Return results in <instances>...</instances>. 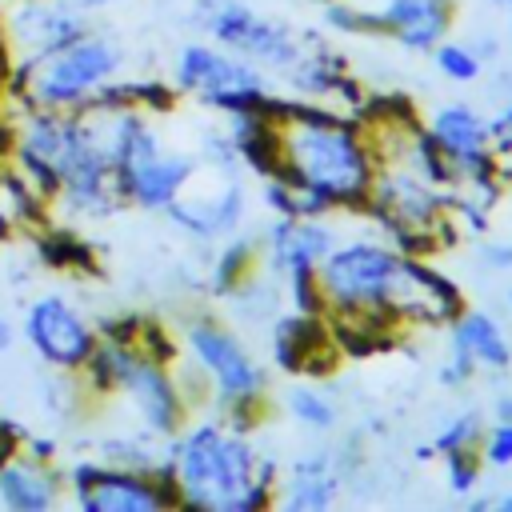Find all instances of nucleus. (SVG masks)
Here are the masks:
<instances>
[{
    "label": "nucleus",
    "mask_w": 512,
    "mask_h": 512,
    "mask_svg": "<svg viewBox=\"0 0 512 512\" xmlns=\"http://www.w3.org/2000/svg\"><path fill=\"white\" fill-rule=\"evenodd\" d=\"M484 264L488 268H512V244H488L484 248Z\"/></svg>",
    "instance_id": "obj_24"
},
{
    "label": "nucleus",
    "mask_w": 512,
    "mask_h": 512,
    "mask_svg": "<svg viewBox=\"0 0 512 512\" xmlns=\"http://www.w3.org/2000/svg\"><path fill=\"white\" fill-rule=\"evenodd\" d=\"M64 496V476L32 452H12L0 464V504L16 512H48Z\"/></svg>",
    "instance_id": "obj_15"
},
{
    "label": "nucleus",
    "mask_w": 512,
    "mask_h": 512,
    "mask_svg": "<svg viewBox=\"0 0 512 512\" xmlns=\"http://www.w3.org/2000/svg\"><path fill=\"white\" fill-rule=\"evenodd\" d=\"M496 508H500V512H512V492H504V496L496 500Z\"/></svg>",
    "instance_id": "obj_29"
},
{
    "label": "nucleus",
    "mask_w": 512,
    "mask_h": 512,
    "mask_svg": "<svg viewBox=\"0 0 512 512\" xmlns=\"http://www.w3.org/2000/svg\"><path fill=\"white\" fill-rule=\"evenodd\" d=\"M124 68V48L108 36V32H84L72 44L20 64L16 68V92H24V100L32 108L44 112H76L88 100L104 96V88L116 80V72Z\"/></svg>",
    "instance_id": "obj_3"
},
{
    "label": "nucleus",
    "mask_w": 512,
    "mask_h": 512,
    "mask_svg": "<svg viewBox=\"0 0 512 512\" xmlns=\"http://www.w3.org/2000/svg\"><path fill=\"white\" fill-rule=\"evenodd\" d=\"M264 244H268V264L276 276L288 280L296 308L324 316V304H320L312 276H316L320 260L340 244L336 228L324 216H276L264 232Z\"/></svg>",
    "instance_id": "obj_7"
},
{
    "label": "nucleus",
    "mask_w": 512,
    "mask_h": 512,
    "mask_svg": "<svg viewBox=\"0 0 512 512\" xmlns=\"http://www.w3.org/2000/svg\"><path fill=\"white\" fill-rule=\"evenodd\" d=\"M484 436V420L480 412H456L440 424V432L432 436V452L448 456V452H464V448H480Z\"/></svg>",
    "instance_id": "obj_20"
},
{
    "label": "nucleus",
    "mask_w": 512,
    "mask_h": 512,
    "mask_svg": "<svg viewBox=\"0 0 512 512\" xmlns=\"http://www.w3.org/2000/svg\"><path fill=\"white\" fill-rule=\"evenodd\" d=\"M480 448H464V452H448L444 456V468H448V488L456 496H472L476 484H480Z\"/></svg>",
    "instance_id": "obj_21"
},
{
    "label": "nucleus",
    "mask_w": 512,
    "mask_h": 512,
    "mask_svg": "<svg viewBox=\"0 0 512 512\" xmlns=\"http://www.w3.org/2000/svg\"><path fill=\"white\" fill-rule=\"evenodd\" d=\"M352 8L360 12V32H384L412 52H432L452 28V0H376Z\"/></svg>",
    "instance_id": "obj_12"
},
{
    "label": "nucleus",
    "mask_w": 512,
    "mask_h": 512,
    "mask_svg": "<svg viewBox=\"0 0 512 512\" xmlns=\"http://www.w3.org/2000/svg\"><path fill=\"white\" fill-rule=\"evenodd\" d=\"M340 488H344V464H340L336 448H316V452H308L304 460H296L288 468V476L276 488V500L284 508L320 512V508L336 504Z\"/></svg>",
    "instance_id": "obj_14"
},
{
    "label": "nucleus",
    "mask_w": 512,
    "mask_h": 512,
    "mask_svg": "<svg viewBox=\"0 0 512 512\" xmlns=\"http://www.w3.org/2000/svg\"><path fill=\"white\" fill-rule=\"evenodd\" d=\"M184 344H188L192 364L204 372V380L212 388V400L224 408V424L248 428L252 412L264 400L268 376L256 364V356L244 348V340H236V332L224 328L220 320L196 316L184 328Z\"/></svg>",
    "instance_id": "obj_5"
},
{
    "label": "nucleus",
    "mask_w": 512,
    "mask_h": 512,
    "mask_svg": "<svg viewBox=\"0 0 512 512\" xmlns=\"http://www.w3.org/2000/svg\"><path fill=\"white\" fill-rule=\"evenodd\" d=\"M496 420H512V396H496Z\"/></svg>",
    "instance_id": "obj_27"
},
{
    "label": "nucleus",
    "mask_w": 512,
    "mask_h": 512,
    "mask_svg": "<svg viewBox=\"0 0 512 512\" xmlns=\"http://www.w3.org/2000/svg\"><path fill=\"white\" fill-rule=\"evenodd\" d=\"M4 60H8V52H4V32H0V68H4Z\"/></svg>",
    "instance_id": "obj_30"
},
{
    "label": "nucleus",
    "mask_w": 512,
    "mask_h": 512,
    "mask_svg": "<svg viewBox=\"0 0 512 512\" xmlns=\"http://www.w3.org/2000/svg\"><path fill=\"white\" fill-rule=\"evenodd\" d=\"M424 132L444 156V164L452 168L456 184H480V188L492 184V172H496L492 132H488V120H480L468 104H440Z\"/></svg>",
    "instance_id": "obj_10"
},
{
    "label": "nucleus",
    "mask_w": 512,
    "mask_h": 512,
    "mask_svg": "<svg viewBox=\"0 0 512 512\" xmlns=\"http://www.w3.org/2000/svg\"><path fill=\"white\" fill-rule=\"evenodd\" d=\"M272 124V176L320 196L328 208H356L368 204L376 160L364 132L332 112L320 108H288L268 104Z\"/></svg>",
    "instance_id": "obj_1"
},
{
    "label": "nucleus",
    "mask_w": 512,
    "mask_h": 512,
    "mask_svg": "<svg viewBox=\"0 0 512 512\" xmlns=\"http://www.w3.org/2000/svg\"><path fill=\"white\" fill-rule=\"evenodd\" d=\"M488 132H492V148L512 152V104H508L496 120H488Z\"/></svg>",
    "instance_id": "obj_23"
},
{
    "label": "nucleus",
    "mask_w": 512,
    "mask_h": 512,
    "mask_svg": "<svg viewBox=\"0 0 512 512\" xmlns=\"http://www.w3.org/2000/svg\"><path fill=\"white\" fill-rule=\"evenodd\" d=\"M448 340H452V352L468 356L476 368H496L500 372L512 360V348H508L504 328L488 312H476V308H460L448 320Z\"/></svg>",
    "instance_id": "obj_16"
},
{
    "label": "nucleus",
    "mask_w": 512,
    "mask_h": 512,
    "mask_svg": "<svg viewBox=\"0 0 512 512\" xmlns=\"http://www.w3.org/2000/svg\"><path fill=\"white\" fill-rule=\"evenodd\" d=\"M492 4H504V8H508V0H492Z\"/></svg>",
    "instance_id": "obj_31"
},
{
    "label": "nucleus",
    "mask_w": 512,
    "mask_h": 512,
    "mask_svg": "<svg viewBox=\"0 0 512 512\" xmlns=\"http://www.w3.org/2000/svg\"><path fill=\"white\" fill-rule=\"evenodd\" d=\"M80 12H104V8H112V4H124V0H72Z\"/></svg>",
    "instance_id": "obj_26"
},
{
    "label": "nucleus",
    "mask_w": 512,
    "mask_h": 512,
    "mask_svg": "<svg viewBox=\"0 0 512 512\" xmlns=\"http://www.w3.org/2000/svg\"><path fill=\"white\" fill-rule=\"evenodd\" d=\"M168 480L188 508L252 512L276 500V460L260 456L228 424H192L168 444Z\"/></svg>",
    "instance_id": "obj_2"
},
{
    "label": "nucleus",
    "mask_w": 512,
    "mask_h": 512,
    "mask_svg": "<svg viewBox=\"0 0 512 512\" xmlns=\"http://www.w3.org/2000/svg\"><path fill=\"white\" fill-rule=\"evenodd\" d=\"M508 304H512V288H508Z\"/></svg>",
    "instance_id": "obj_33"
},
{
    "label": "nucleus",
    "mask_w": 512,
    "mask_h": 512,
    "mask_svg": "<svg viewBox=\"0 0 512 512\" xmlns=\"http://www.w3.org/2000/svg\"><path fill=\"white\" fill-rule=\"evenodd\" d=\"M284 408H288V416H292L296 424H304V428H312V432H332V428L340 424L336 400H332L324 388L308 384V380H300V384L288 388Z\"/></svg>",
    "instance_id": "obj_17"
},
{
    "label": "nucleus",
    "mask_w": 512,
    "mask_h": 512,
    "mask_svg": "<svg viewBox=\"0 0 512 512\" xmlns=\"http://www.w3.org/2000/svg\"><path fill=\"white\" fill-rule=\"evenodd\" d=\"M84 512H156L176 500V488L168 480V468L144 472L124 464H76L64 480Z\"/></svg>",
    "instance_id": "obj_8"
},
{
    "label": "nucleus",
    "mask_w": 512,
    "mask_h": 512,
    "mask_svg": "<svg viewBox=\"0 0 512 512\" xmlns=\"http://www.w3.org/2000/svg\"><path fill=\"white\" fill-rule=\"evenodd\" d=\"M432 60H436L440 76H448L456 84H468V80H476L484 72V52L472 48V44H456V40H440L432 48Z\"/></svg>",
    "instance_id": "obj_19"
},
{
    "label": "nucleus",
    "mask_w": 512,
    "mask_h": 512,
    "mask_svg": "<svg viewBox=\"0 0 512 512\" xmlns=\"http://www.w3.org/2000/svg\"><path fill=\"white\" fill-rule=\"evenodd\" d=\"M508 20H512V0H508Z\"/></svg>",
    "instance_id": "obj_32"
},
{
    "label": "nucleus",
    "mask_w": 512,
    "mask_h": 512,
    "mask_svg": "<svg viewBox=\"0 0 512 512\" xmlns=\"http://www.w3.org/2000/svg\"><path fill=\"white\" fill-rule=\"evenodd\" d=\"M176 88L220 108V112H244V108H264L272 104V92H268V80L264 72L220 48V44H184L180 56H176Z\"/></svg>",
    "instance_id": "obj_6"
},
{
    "label": "nucleus",
    "mask_w": 512,
    "mask_h": 512,
    "mask_svg": "<svg viewBox=\"0 0 512 512\" xmlns=\"http://www.w3.org/2000/svg\"><path fill=\"white\" fill-rule=\"evenodd\" d=\"M0 32H4V52H12L20 68L84 36L88 12H80L72 0H24L20 8L8 12Z\"/></svg>",
    "instance_id": "obj_11"
},
{
    "label": "nucleus",
    "mask_w": 512,
    "mask_h": 512,
    "mask_svg": "<svg viewBox=\"0 0 512 512\" xmlns=\"http://www.w3.org/2000/svg\"><path fill=\"white\" fill-rule=\"evenodd\" d=\"M192 16H196L200 32H204L212 44H220V48H228V52L252 60L260 72L284 76L288 84H296V76H300L304 64L312 60L308 44H304L288 24L260 16V12H256L252 4H244V0H196Z\"/></svg>",
    "instance_id": "obj_4"
},
{
    "label": "nucleus",
    "mask_w": 512,
    "mask_h": 512,
    "mask_svg": "<svg viewBox=\"0 0 512 512\" xmlns=\"http://www.w3.org/2000/svg\"><path fill=\"white\" fill-rule=\"evenodd\" d=\"M172 216V224H180L188 236L196 240H224L236 236V228L244 224V184L224 172L208 192L196 188L192 180L184 184V192L164 208Z\"/></svg>",
    "instance_id": "obj_13"
},
{
    "label": "nucleus",
    "mask_w": 512,
    "mask_h": 512,
    "mask_svg": "<svg viewBox=\"0 0 512 512\" xmlns=\"http://www.w3.org/2000/svg\"><path fill=\"white\" fill-rule=\"evenodd\" d=\"M24 336L28 344L36 348V356L60 372H76L88 364L92 348H96V332L92 324L84 320V312L56 296V292H44L28 304L24 312Z\"/></svg>",
    "instance_id": "obj_9"
},
{
    "label": "nucleus",
    "mask_w": 512,
    "mask_h": 512,
    "mask_svg": "<svg viewBox=\"0 0 512 512\" xmlns=\"http://www.w3.org/2000/svg\"><path fill=\"white\" fill-rule=\"evenodd\" d=\"M480 460L492 468H512V420H496L480 436Z\"/></svg>",
    "instance_id": "obj_22"
},
{
    "label": "nucleus",
    "mask_w": 512,
    "mask_h": 512,
    "mask_svg": "<svg viewBox=\"0 0 512 512\" xmlns=\"http://www.w3.org/2000/svg\"><path fill=\"white\" fill-rule=\"evenodd\" d=\"M252 272H256V244L252 240H232L212 264V292L232 296Z\"/></svg>",
    "instance_id": "obj_18"
},
{
    "label": "nucleus",
    "mask_w": 512,
    "mask_h": 512,
    "mask_svg": "<svg viewBox=\"0 0 512 512\" xmlns=\"http://www.w3.org/2000/svg\"><path fill=\"white\" fill-rule=\"evenodd\" d=\"M12 452H16V436H12V432H8L4 424H0V464H4V460H8Z\"/></svg>",
    "instance_id": "obj_25"
},
{
    "label": "nucleus",
    "mask_w": 512,
    "mask_h": 512,
    "mask_svg": "<svg viewBox=\"0 0 512 512\" xmlns=\"http://www.w3.org/2000/svg\"><path fill=\"white\" fill-rule=\"evenodd\" d=\"M8 344H12V324H8L4 316H0V352H4Z\"/></svg>",
    "instance_id": "obj_28"
}]
</instances>
